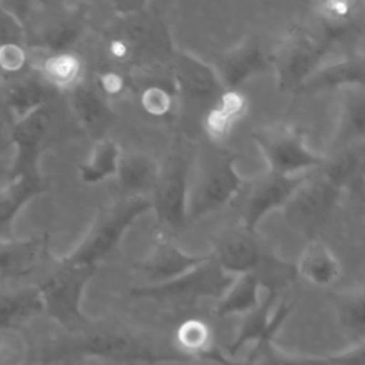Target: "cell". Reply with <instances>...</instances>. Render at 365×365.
<instances>
[{"label":"cell","mask_w":365,"mask_h":365,"mask_svg":"<svg viewBox=\"0 0 365 365\" xmlns=\"http://www.w3.org/2000/svg\"><path fill=\"white\" fill-rule=\"evenodd\" d=\"M151 208V201L145 195H131L118 202L101 222L91 230L83 244L68 255L61 265L76 268H97L98 262L104 259L118 244L127 228L143 212Z\"/></svg>","instance_id":"6da1fadb"},{"label":"cell","mask_w":365,"mask_h":365,"mask_svg":"<svg viewBox=\"0 0 365 365\" xmlns=\"http://www.w3.org/2000/svg\"><path fill=\"white\" fill-rule=\"evenodd\" d=\"M234 279L235 277L225 272L211 257L174 279L134 288L131 295L164 302H192L200 298L220 299Z\"/></svg>","instance_id":"7a4b0ae2"},{"label":"cell","mask_w":365,"mask_h":365,"mask_svg":"<svg viewBox=\"0 0 365 365\" xmlns=\"http://www.w3.org/2000/svg\"><path fill=\"white\" fill-rule=\"evenodd\" d=\"M344 187L322 170L311 173L285 207L287 222L298 231L309 232L332 214Z\"/></svg>","instance_id":"3957f363"},{"label":"cell","mask_w":365,"mask_h":365,"mask_svg":"<svg viewBox=\"0 0 365 365\" xmlns=\"http://www.w3.org/2000/svg\"><path fill=\"white\" fill-rule=\"evenodd\" d=\"M327 46L301 27L292 29L278 44L274 66L281 91H299L304 83L318 70Z\"/></svg>","instance_id":"277c9868"},{"label":"cell","mask_w":365,"mask_h":365,"mask_svg":"<svg viewBox=\"0 0 365 365\" xmlns=\"http://www.w3.org/2000/svg\"><path fill=\"white\" fill-rule=\"evenodd\" d=\"M254 140L269 165V173L297 175L324 165V158L314 154L304 144L302 137L288 127L259 130L254 133Z\"/></svg>","instance_id":"5b68a950"},{"label":"cell","mask_w":365,"mask_h":365,"mask_svg":"<svg viewBox=\"0 0 365 365\" xmlns=\"http://www.w3.org/2000/svg\"><path fill=\"white\" fill-rule=\"evenodd\" d=\"M94 272L96 268L61 265L58 271L38 287L43 297L44 312L67 328L84 322L80 301L83 289Z\"/></svg>","instance_id":"8992f818"},{"label":"cell","mask_w":365,"mask_h":365,"mask_svg":"<svg viewBox=\"0 0 365 365\" xmlns=\"http://www.w3.org/2000/svg\"><path fill=\"white\" fill-rule=\"evenodd\" d=\"M187 161L181 157H171L160 167L151 191L150 201L158 221L173 231L184 228L187 222Z\"/></svg>","instance_id":"52a82bcc"},{"label":"cell","mask_w":365,"mask_h":365,"mask_svg":"<svg viewBox=\"0 0 365 365\" xmlns=\"http://www.w3.org/2000/svg\"><path fill=\"white\" fill-rule=\"evenodd\" d=\"M311 173L281 175L268 173L254 182L244 208V230L254 232L255 227L269 211L282 207L308 178Z\"/></svg>","instance_id":"ba28073f"},{"label":"cell","mask_w":365,"mask_h":365,"mask_svg":"<svg viewBox=\"0 0 365 365\" xmlns=\"http://www.w3.org/2000/svg\"><path fill=\"white\" fill-rule=\"evenodd\" d=\"M242 178L234 168V160L224 157L205 175L190 205L187 218L197 220L230 204L241 191Z\"/></svg>","instance_id":"9c48e42d"},{"label":"cell","mask_w":365,"mask_h":365,"mask_svg":"<svg viewBox=\"0 0 365 365\" xmlns=\"http://www.w3.org/2000/svg\"><path fill=\"white\" fill-rule=\"evenodd\" d=\"M50 127L48 104L14 121L10 140L16 145L11 175L38 173V155Z\"/></svg>","instance_id":"30bf717a"},{"label":"cell","mask_w":365,"mask_h":365,"mask_svg":"<svg viewBox=\"0 0 365 365\" xmlns=\"http://www.w3.org/2000/svg\"><path fill=\"white\" fill-rule=\"evenodd\" d=\"M174 90L188 101H207L225 91L215 70L195 56L180 53L173 58Z\"/></svg>","instance_id":"8fae6325"},{"label":"cell","mask_w":365,"mask_h":365,"mask_svg":"<svg viewBox=\"0 0 365 365\" xmlns=\"http://www.w3.org/2000/svg\"><path fill=\"white\" fill-rule=\"evenodd\" d=\"M268 257L252 237V232L242 228L228 231L217 240L215 257L212 259L225 272L235 277L257 272Z\"/></svg>","instance_id":"7c38bea8"},{"label":"cell","mask_w":365,"mask_h":365,"mask_svg":"<svg viewBox=\"0 0 365 365\" xmlns=\"http://www.w3.org/2000/svg\"><path fill=\"white\" fill-rule=\"evenodd\" d=\"M271 68V57L255 40H245L217 61L215 73L224 90H237L244 81Z\"/></svg>","instance_id":"4fadbf2b"},{"label":"cell","mask_w":365,"mask_h":365,"mask_svg":"<svg viewBox=\"0 0 365 365\" xmlns=\"http://www.w3.org/2000/svg\"><path fill=\"white\" fill-rule=\"evenodd\" d=\"M210 258L211 255H191L182 252L168 241H163L141 262L140 269L151 281V284H160L191 271Z\"/></svg>","instance_id":"5bb4252c"},{"label":"cell","mask_w":365,"mask_h":365,"mask_svg":"<svg viewBox=\"0 0 365 365\" xmlns=\"http://www.w3.org/2000/svg\"><path fill=\"white\" fill-rule=\"evenodd\" d=\"M53 91L54 90L43 81L34 68L9 78L4 96L14 121L29 115L43 106H47Z\"/></svg>","instance_id":"9a60e30c"},{"label":"cell","mask_w":365,"mask_h":365,"mask_svg":"<svg viewBox=\"0 0 365 365\" xmlns=\"http://www.w3.org/2000/svg\"><path fill=\"white\" fill-rule=\"evenodd\" d=\"M27 68L29 47L23 26L0 1V71L9 80Z\"/></svg>","instance_id":"2e32d148"},{"label":"cell","mask_w":365,"mask_h":365,"mask_svg":"<svg viewBox=\"0 0 365 365\" xmlns=\"http://www.w3.org/2000/svg\"><path fill=\"white\" fill-rule=\"evenodd\" d=\"M295 271L311 285L328 287L341 277L342 268L332 250L322 241L314 240L302 250Z\"/></svg>","instance_id":"e0dca14e"},{"label":"cell","mask_w":365,"mask_h":365,"mask_svg":"<svg viewBox=\"0 0 365 365\" xmlns=\"http://www.w3.org/2000/svg\"><path fill=\"white\" fill-rule=\"evenodd\" d=\"M43 81L54 91H70L84 80L83 58L70 51L47 53L34 67Z\"/></svg>","instance_id":"ac0fdd59"},{"label":"cell","mask_w":365,"mask_h":365,"mask_svg":"<svg viewBox=\"0 0 365 365\" xmlns=\"http://www.w3.org/2000/svg\"><path fill=\"white\" fill-rule=\"evenodd\" d=\"M247 111V100L238 90L222 91L204 118V128L212 140L225 138Z\"/></svg>","instance_id":"d6986e66"},{"label":"cell","mask_w":365,"mask_h":365,"mask_svg":"<svg viewBox=\"0 0 365 365\" xmlns=\"http://www.w3.org/2000/svg\"><path fill=\"white\" fill-rule=\"evenodd\" d=\"M174 346L187 358L208 359L217 354L214 329L204 319L188 318L177 327Z\"/></svg>","instance_id":"ffe728a7"},{"label":"cell","mask_w":365,"mask_h":365,"mask_svg":"<svg viewBox=\"0 0 365 365\" xmlns=\"http://www.w3.org/2000/svg\"><path fill=\"white\" fill-rule=\"evenodd\" d=\"M160 165L144 154L127 153L120 154L117 175L120 185L127 192L134 195H144L147 191H153Z\"/></svg>","instance_id":"44dd1931"},{"label":"cell","mask_w":365,"mask_h":365,"mask_svg":"<svg viewBox=\"0 0 365 365\" xmlns=\"http://www.w3.org/2000/svg\"><path fill=\"white\" fill-rule=\"evenodd\" d=\"M362 9L364 1H319L315 4L325 36L331 40L342 38L361 27Z\"/></svg>","instance_id":"7402d4cb"},{"label":"cell","mask_w":365,"mask_h":365,"mask_svg":"<svg viewBox=\"0 0 365 365\" xmlns=\"http://www.w3.org/2000/svg\"><path fill=\"white\" fill-rule=\"evenodd\" d=\"M68 96L76 115L87 128L103 125L114 114L106 96L97 88L96 84L86 81V78L70 90Z\"/></svg>","instance_id":"603a6c76"},{"label":"cell","mask_w":365,"mask_h":365,"mask_svg":"<svg viewBox=\"0 0 365 365\" xmlns=\"http://www.w3.org/2000/svg\"><path fill=\"white\" fill-rule=\"evenodd\" d=\"M44 311L38 287L0 289V327H17L19 322Z\"/></svg>","instance_id":"cb8c5ba5"},{"label":"cell","mask_w":365,"mask_h":365,"mask_svg":"<svg viewBox=\"0 0 365 365\" xmlns=\"http://www.w3.org/2000/svg\"><path fill=\"white\" fill-rule=\"evenodd\" d=\"M46 190L40 173H29L10 177V182L0 194V232L9 228L16 212L36 194Z\"/></svg>","instance_id":"d4e9b609"},{"label":"cell","mask_w":365,"mask_h":365,"mask_svg":"<svg viewBox=\"0 0 365 365\" xmlns=\"http://www.w3.org/2000/svg\"><path fill=\"white\" fill-rule=\"evenodd\" d=\"M259 278L255 272H248L238 275L234 279L227 292L218 299L215 305L217 317H228V315H245L255 309L259 304Z\"/></svg>","instance_id":"484cf974"},{"label":"cell","mask_w":365,"mask_h":365,"mask_svg":"<svg viewBox=\"0 0 365 365\" xmlns=\"http://www.w3.org/2000/svg\"><path fill=\"white\" fill-rule=\"evenodd\" d=\"M364 83V63L362 58H346L334 63L324 70H317L301 87V90H322L345 84ZM299 90V91H301Z\"/></svg>","instance_id":"4316f807"},{"label":"cell","mask_w":365,"mask_h":365,"mask_svg":"<svg viewBox=\"0 0 365 365\" xmlns=\"http://www.w3.org/2000/svg\"><path fill=\"white\" fill-rule=\"evenodd\" d=\"M120 154L121 153L117 143H114L111 138L100 140L94 145L90 158L80 167L81 180L87 184H96L110 175L117 174Z\"/></svg>","instance_id":"83f0119b"},{"label":"cell","mask_w":365,"mask_h":365,"mask_svg":"<svg viewBox=\"0 0 365 365\" xmlns=\"http://www.w3.org/2000/svg\"><path fill=\"white\" fill-rule=\"evenodd\" d=\"M31 358L29 336L17 327H0V365H30Z\"/></svg>","instance_id":"f1b7e54d"},{"label":"cell","mask_w":365,"mask_h":365,"mask_svg":"<svg viewBox=\"0 0 365 365\" xmlns=\"http://www.w3.org/2000/svg\"><path fill=\"white\" fill-rule=\"evenodd\" d=\"M36 248L30 244H1L0 242V277L13 275L27 269L33 264Z\"/></svg>","instance_id":"f546056e"},{"label":"cell","mask_w":365,"mask_h":365,"mask_svg":"<svg viewBox=\"0 0 365 365\" xmlns=\"http://www.w3.org/2000/svg\"><path fill=\"white\" fill-rule=\"evenodd\" d=\"M338 314L342 325L358 335H362L364 329V295L349 294L342 295L338 301Z\"/></svg>","instance_id":"4dcf8cb0"},{"label":"cell","mask_w":365,"mask_h":365,"mask_svg":"<svg viewBox=\"0 0 365 365\" xmlns=\"http://www.w3.org/2000/svg\"><path fill=\"white\" fill-rule=\"evenodd\" d=\"M141 106L153 117L167 115L173 108V93L161 84H151L141 91Z\"/></svg>","instance_id":"1f68e13d"},{"label":"cell","mask_w":365,"mask_h":365,"mask_svg":"<svg viewBox=\"0 0 365 365\" xmlns=\"http://www.w3.org/2000/svg\"><path fill=\"white\" fill-rule=\"evenodd\" d=\"M345 120V128L358 137H362L364 133V100L359 97L358 100H354L351 103L344 114Z\"/></svg>","instance_id":"d6a6232c"},{"label":"cell","mask_w":365,"mask_h":365,"mask_svg":"<svg viewBox=\"0 0 365 365\" xmlns=\"http://www.w3.org/2000/svg\"><path fill=\"white\" fill-rule=\"evenodd\" d=\"M10 138L11 137V131L9 133V131H6V128H4V124L1 123V120H0V150L4 147V144H6V138Z\"/></svg>","instance_id":"836d02e7"}]
</instances>
